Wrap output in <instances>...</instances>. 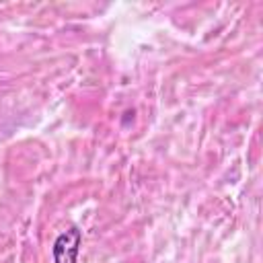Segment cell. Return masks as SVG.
<instances>
[{"label": "cell", "mask_w": 263, "mask_h": 263, "mask_svg": "<svg viewBox=\"0 0 263 263\" xmlns=\"http://www.w3.org/2000/svg\"><path fill=\"white\" fill-rule=\"evenodd\" d=\"M82 242V232L72 226L62 232L53 242V263H78V251Z\"/></svg>", "instance_id": "6da1fadb"}]
</instances>
